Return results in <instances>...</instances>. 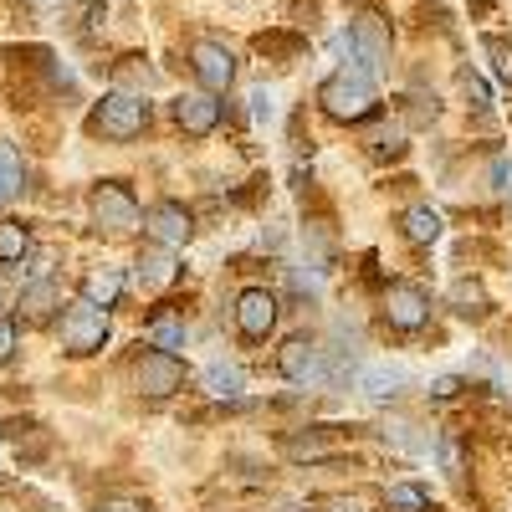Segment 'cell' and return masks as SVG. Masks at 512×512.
<instances>
[{
	"label": "cell",
	"mask_w": 512,
	"mask_h": 512,
	"mask_svg": "<svg viewBox=\"0 0 512 512\" xmlns=\"http://www.w3.org/2000/svg\"><path fill=\"white\" fill-rule=\"evenodd\" d=\"M318 103L333 123H364L379 113V93H374V77L369 67H338L323 88H318Z\"/></svg>",
	"instance_id": "cell-1"
},
{
	"label": "cell",
	"mask_w": 512,
	"mask_h": 512,
	"mask_svg": "<svg viewBox=\"0 0 512 512\" xmlns=\"http://www.w3.org/2000/svg\"><path fill=\"white\" fill-rule=\"evenodd\" d=\"M149 128V103L139 93H108L98 108H93V134L113 139V144H128V139H139Z\"/></svg>",
	"instance_id": "cell-2"
},
{
	"label": "cell",
	"mask_w": 512,
	"mask_h": 512,
	"mask_svg": "<svg viewBox=\"0 0 512 512\" xmlns=\"http://www.w3.org/2000/svg\"><path fill=\"white\" fill-rule=\"evenodd\" d=\"M62 344H67V354H98L103 344H108V313L98 308V303H72L67 313H62Z\"/></svg>",
	"instance_id": "cell-3"
},
{
	"label": "cell",
	"mask_w": 512,
	"mask_h": 512,
	"mask_svg": "<svg viewBox=\"0 0 512 512\" xmlns=\"http://www.w3.org/2000/svg\"><path fill=\"white\" fill-rule=\"evenodd\" d=\"M93 221L113 236H128V231H139V200L134 190H128L123 180H103L93 190Z\"/></svg>",
	"instance_id": "cell-4"
},
{
	"label": "cell",
	"mask_w": 512,
	"mask_h": 512,
	"mask_svg": "<svg viewBox=\"0 0 512 512\" xmlns=\"http://www.w3.org/2000/svg\"><path fill=\"white\" fill-rule=\"evenodd\" d=\"M272 328H277V297L267 287H246L236 297V333L246 344H267Z\"/></svg>",
	"instance_id": "cell-5"
},
{
	"label": "cell",
	"mask_w": 512,
	"mask_h": 512,
	"mask_svg": "<svg viewBox=\"0 0 512 512\" xmlns=\"http://www.w3.org/2000/svg\"><path fill=\"white\" fill-rule=\"evenodd\" d=\"M134 384H139L144 395L164 400V395H175L180 384H185V364L175 359V349H154V354H144L134 364Z\"/></svg>",
	"instance_id": "cell-6"
},
{
	"label": "cell",
	"mask_w": 512,
	"mask_h": 512,
	"mask_svg": "<svg viewBox=\"0 0 512 512\" xmlns=\"http://www.w3.org/2000/svg\"><path fill=\"white\" fill-rule=\"evenodd\" d=\"M425 318H431V297L415 282H390V292H384V323L400 333H415Z\"/></svg>",
	"instance_id": "cell-7"
},
{
	"label": "cell",
	"mask_w": 512,
	"mask_h": 512,
	"mask_svg": "<svg viewBox=\"0 0 512 512\" xmlns=\"http://www.w3.org/2000/svg\"><path fill=\"white\" fill-rule=\"evenodd\" d=\"M190 67L200 77V88H210V93H226L236 82V57L226 47H216V41H195V47H190Z\"/></svg>",
	"instance_id": "cell-8"
},
{
	"label": "cell",
	"mask_w": 512,
	"mask_h": 512,
	"mask_svg": "<svg viewBox=\"0 0 512 512\" xmlns=\"http://www.w3.org/2000/svg\"><path fill=\"white\" fill-rule=\"evenodd\" d=\"M349 47H354V57H359V67H384L390 62V26H384L379 16H354V26H349Z\"/></svg>",
	"instance_id": "cell-9"
},
{
	"label": "cell",
	"mask_w": 512,
	"mask_h": 512,
	"mask_svg": "<svg viewBox=\"0 0 512 512\" xmlns=\"http://www.w3.org/2000/svg\"><path fill=\"white\" fill-rule=\"evenodd\" d=\"M175 123L185 128L190 139H205V134H216L221 128V103H216V93H180L175 98Z\"/></svg>",
	"instance_id": "cell-10"
},
{
	"label": "cell",
	"mask_w": 512,
	"mask_h": 512,
	"mask_svg": "<svg viewBox=\"0 0 512 512\" xmlns=\"http://www.w3.org/2000/svg\"><path fill=\"white\" fill-rule=\"evenodd\" d=\"M149 236L159 241V246H169V251H175V246H185L190 241V231H195V216H190V210L180 205V200H159L154 210H149Z\"/></svg>",
	"instance_id": "cell-11"
},
{
	"label": "cell",
	"mask_w": 512,
	"mask_h": 512,
	"mask_svg": "<svg viewBox=\"0 0 512 512\" xmlns=\"http://www.w3.org/2000/svg\"><path fill=\"white\" fill-rule=\"evenodd\" d=\"M277 369L292 379V384H308L318 374V349L308 344V338H287V344L277 349Z\"/></svg>",
	"instance_id": "cell-12"
},
{
	"label": "cell",
	"mask_w": 512,
	"mask_h": 512,
	"mask_svg": "<svg viewBox=\"0 0 512 512\" xmlns=\"http://www.w3.org/2000/svg\"><path fill=\"white\" fill-rule=\"evenodd\" d=\"M134 272H139L144 287H169V282H175V256H169V246L154 241V251H139Z\"/></svg>",
	"instance_id": "cell-13"
},
{
	"label": "cell",
	"mask_w": 512,
	"mask_h": 512,
	"mask_svg": "<svg viewBox=\"0 0 512 512\" xmlns=\"http://www.w3.org/2000/svg\"><path fill=\"white\" fill-rule=\"evenodd\" d=\"M400 231H405V241H415V246H431V241L441 236V210H431V205H410L405 216H400Z\"/></svg>",
	"instance_id": "cell-14"
},
{
	"label": "cell",
	"mask_w": 512,
	"mask_h": 512,
	"mask_svg": "<svg viewBox=\"0 0 512 512\" xmlns=\"http://www.w3.org/2000/svg\"><path fill=\"white\" fill-rule=\"evenodd\" d=\"M118 292H123V272H118V267H93L88 277H82V297H88V303H98V308H113Z\"/></svg>",
	"instance_id": "cell-15"
},
{
	"label": "cell",
	"mask_w": 512,
	"mask_h": 512,
	"mask_svg": "<svg viewBox=\"0 0 512 512\" xmlns=\"http://www.w3.org/2000/svg\"><path fill=\"white\" fill-rule=\"evenodd\" d=\"M52 308H62V292H57V282H36V287H26L21 292V313L36 323V318H52Z\"/></svg>",
	"instance_id": "cell-16"
},
{
	"label": "cell",
	"mask_w": 512,
	"mask_h": 512,
	"mask_svg": "<svg viewBox=\"0 0 512 512\" xmlns=\"http://www.w3.org/2000/svg\"><path fill=\"white\" fill-rule=\"evenodd\" d=\"M451 308H456L461 318H487L492 297H487L482 282H456V287H451Z\"/></svg>",
	"instance_id": "cell-17"
},
{
	"label": "cell",
	"mask_w": 512,
	"mask_h": 512,
	"mask_svg": "<svg viewBox=\"0 0 512 512\" xmlns=\"http://www.w3.org/2000/svg\"><path fill=\"white\" fill-rule=\"evenodd\" d=\"M384 502H390V512H431V492L420 482H395Z\"/></svg>",
	"instance_id": "cell-18"
},
{
	"label": "cell",
	"mask_w": 512,
	"mask_h": 512,
	"mask_svg": "<svg viewBox=\"0 0 512 512\" xmlns=\"http://www.w3.org/2000/svg\"><path fill=\"white\" fill-rule=\"evenodd\" d=\"M21 185H26V169H21L16 149H6V144H0V205H6V200H16V195H21Z\"/></svg>",
	"instance_id": "cell-19"
},
{
	"label": "cell",
	"mask_w": 512,
	"mask_h": 512,
	"mask_svg": "<svg viewBox=\"0 0 512 512\" xmlns=\"http://www.w3.org/2000/svg\"><path fill=\"white\" fill-rule=\"evenodd\" d=\"M282 451H287L292 461H323V456L333 451V441H328L323 431H313V436H287Z\"/></svg>",
	"instance_id": "cell-20"
},
{
	"label": "cell",
	"mask_w": 512,
	"mask_h": 512,
	"mask_svg": "<svg viewBox=\"0 0 512 512\" xmlns=\"http://www.w3.org/2000/svg\"><path fill=\"white\" fill-rule=\"evenodd\" d=\"M31 251V231L21 221H0V262H21Z\"/></svg>",
	"instance_id": "cell-21"
},
{
	"label": "cell",
	"mask_w": 512,
	"mask_h": 512,
	"mask_svg": "<svg viewBox=\"0 0 512 512\" xmlns=\"http://www.w3.org/2000/svg\"><path fill=\"white\" fill-rule=\"evenodd\" d=\"M6 436H11V446L26 451V456H41V451H47V436H41V425H36V420H11V425H6Z\"/></svg>",
	"instance_id": "cell-22"
},
{
	"label": "cell",
	"mask_w": 512,
	"mask_h": 512,
	"mask_svg": "<svg viewBox=\"0 0 512 512\" xmlns=\"http://www.w3.org/2000/svg\"><path fill=\"white\" fill-rule=\"evenodd\" d=\"M205 384H210V395H236L241 390V369L236 364H210L205 369Z\"/></svg>",
	"instance_id": "cell-23"
},
{
	"label": "cell",
	"mask_w": 512,
	"mask_h": 512,
	"mask_svg": "<svg viewBox=\"0 0 512 512\" xmlns=\"http://www.w3.org/2000/svg\"><path fill=\"white\" fill-rule=\"evenodd\" d=\"M395 384H405V369H384V364H379V369H369V374H364V390H369L374 400L395 395Z\"/></svg>",
	"instance_id": "cell-24"
},
{
	"label": "cell",
	"mask_w": 512,
	"mask_h": 512,
	"mask_svg": "<svg viewBox=\"0 0 512 512\" xmlns=\"http://www.w3.org/2000/svg\"><path fill=\"white\" fill-rule=\"evenodd\" d=\"M482 52L492 57V72H497L502 82H512V47H507V41H502V36H487Z\"/></svg>",
	"instance_id": "cell-25"
},
{
	"label": "cell",
	"mask_w": 512,
	"mask_h": 512,
	"mask_svg": "<svg viewBox=\"0 0 512 512\" xmlns=\"http://www.w3.org/2000/svg\"><path fill=\"white\" fill-rule=\"evenodd\" d=\"M149 338L159 349H185V323H169V318H159V323H149Z\"/></svg>",
	"instance_id": "cell-26"
},
{
	"label": "cell",
	"mask_w": 512,
	"mask_h": 512,
	"mask_svg": "<svg viewBox=\"0 0 512 512\" xmlns=\"http://www.w3.org/2000/svg\"><path fill=\"white\" fill-rule=\"evenodd\" d=\"M256 52H262V57H297V52H303V41H297V36H256Z\"/></svg>",
	"instance_id": "cell-27"
},
{
	"label": "cell",
	"mask_w": 512,
	"mask_h": 512,
	"mask_svg": "<svg viewBox=\"0 0 512 512\" xmlns=\"http://www.w3.org/2000/svg\"><path fill=\"white\" fill-rule=\"evenodd\" d=\"M461 98L472 103V108H492V93H487V82L472 77V72H461Z\"/></svg>",
	"instance_id": "cell-28"
},
{
	"label": "cell",
	"mask_w": 512,
	"mask_h": 512,
	"mask_svg": "<svg viewBox=\"0 0 512 512\" xmlns=\"http://www.w3.org/2000/svg\"><path fill=\"white\" fill-rule=\"evenodd\" d=\"M369 149L374 154H405V134H400V128H379V134L369 139Z\"/></svg>",
	"instance_id": "cell-29"
},
{
	"label": "cell",
	"mask_w": 512,
	"mask_h": 512,
	"mask_svg": "<svg viewBox=\"0 0 512 512\" xmlns=\"http://www.w3.org/2000/svg\"><path fill=\"white\" fill-rule=\"evenodd\" d=\"M492 190L497 195H512V159H497L492 164Z\"/></svg>",
	"instance_id": "cell-30"
},
{
	"label": "cell",
	"mask_w": 512,
	"mask_h": 512,
	"mask_svg": "<svg viewBox=\"0 0 512 512\" xmlns=\"http://www.w3.org/2000/svg\"><path fill=\"white\" fill-rule=\"evenodd\" d=\"M11 354H16V323L0 318V359H11Z\"/></svg>",
	"instance_id": "cell-31"
},
{
	"label": "cell",
	"mask_w": 512,
	"mask_h": 512,
	"mask_svg": "<svg viewBox=\"0 0 512 512\" xmlns=\"http://www.w3.org/2000/svg\"><path fill=\"white\" fill-rule=\"evenodd\" d=\"M98 512H149V507H144L139 497H113V502H103Z\"/></svg>",
	"instance_id": "cell-32"
},
{
	"label": "cell",
	"mask_w": 512,
	"mask_h": 512,
	"mask_svg": "<svg viewBox=\"0 0 512 512\" xmlns=\"http://www.w3.org/2000/svg\"><path fill=\"white\" fill-rule=\"evenodd\" d=\"M251 113H256V118H267V113H272V93H267V88H262V93H251Z\"/></svg>",
	"instance_id": "cell-33"
},
{
	"label": "cell",
	"mask_w": 512,
	"mask_h": 512,
	"mask_svg": "<svg viewBox=\"0 0 512 512\" xmlns=\"http://www.w3.org/2000/svg\"><path fill=\"white\" fill-rule=\"evenodd\" d=\"M456 390H461V384H456V379H436V395H441V400H451Z\"/></svg>",
	"instance_id": "cell-34"
}]
</instances>
